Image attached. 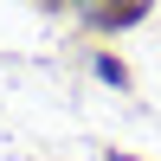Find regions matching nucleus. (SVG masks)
Here are the masks:
<instances>
[{
    "label": "nucleus",
    "instance_id": "obj_2",
    "mask_svg": "<svg viewBox=\"0 0 161 161\" xmlns=\"http://www.w3.org/2000/svg\"><path fill=\"white\" fill-rule=\"evenodd\" d=\"M110 161H129V155H110Z\"/></svg>",
    "mask_w": 161,
    "mask_h": 161
},
{
    "label": "nucleus",
    "instance_id": "obj_1",
    "mask_svg": "<svg viewBox=\"0 0 161 161\" xmlns=\"http://www.w3.org/2000/svg\"><path fill=\"white\" fill-rule=\"evenodd\" d=\"M97 77H110V84H129V71H123L116 58H97Z\"/></svg>",
    "mask_w": 161,
    "mask_h": 161
}]
</instances>
